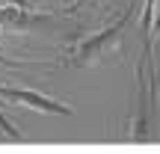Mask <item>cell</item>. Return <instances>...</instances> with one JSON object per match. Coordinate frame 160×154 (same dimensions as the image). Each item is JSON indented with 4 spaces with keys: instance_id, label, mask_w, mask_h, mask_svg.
Returning a JSON list of instances; mask_svg holds the SVG:
<instances>
[{
    "instance_id": "cell-1",
    "label": "cell",
    "mask_w": 160,
    "mask_h": 154,
    "mask_svg": "<svg viewBox=\"0 0 160 154\" xmlns=\"http://www.w3.org/2000/svg\"><path fill=\"white\" fill-rule=\"evenodd\" d=\"M0 95L15 98V101L30 104V107H39V110H51V113H68V107H62V104H57V101H48V98H42V95H33V92H21V89H0Z\"/></svg>"
},
{
    "instance_id": "cell-2",
    "label": "cell",
    "mask_w": 160,
    "mask_h": 154,
    "mask_svg": "<svg viewBox=\"0 0 160 154\" xmlns=\"http://www.w3.org/2000/svg\"><path fill=\"white\" fill-rule=\"evenodd\" d=\"M0 62H6V59H3V57H0Z\"/></svg>"
}]
</instances>
